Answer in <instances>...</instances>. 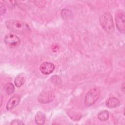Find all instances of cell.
<instances>
[{"mask_svg": "<svg viewBox=\"0 0 125 125\" xmlns=\"http://www.w3.org/2000/svg\"><path fill=\"white\" fill-rule=\"evenodd\" d=\"M6 27L11 31L19 34L29 33L31 30L25 22L16 20H9L5 22Z\"/></svg>", "mask_w": 125, "mask_h": 125, "instance_id": "1", "label": "cell"}, {"mask_svg": "<svg viewBox=\"0 0 125 125\" xmlns=\"http://www.w3.org/2000/svg\"><path fill=\"white\" fill-rule=\"evenodd\" d=\"M100 24L103 29L108 33H112L114 30V23L111 15L108 12L101 15L99 19Z\"/></svg>", "mask_w": 125, "mask_h": 125, "instance_id": "2", "label": "cell"}, {"mask_svg": "<svg viewBox=\"0 0 125 125\" xmlns=\"http://www.w3.org/2000/svg\"><path fill=\"white\" fill-rule=\"evenodd\" d=\"M100 93V89L97 87L89 90L85 96L84 100L85 105L87 106L93 105L99 99Z\"/></svg>", "mask_w": 125, "mask_h": 125, "instance_id": "3", "label": "cell"}, {"mask_svg": "<svg viewBox=\"0 0 125 125\" xmlns=\"http://www.w3.org/2000/svg\"><path fill=\"white\" fill-rule=\"evenodd\" d=\"M125 13L123 11L118 10L116 12L115 16V21L116 26L119 32L122 34H125Z\"/></svg>", "mask_w": 125, "mask_h": 125, "instance_id": "4", "label": "cell"}, {"mask_svg": "<svg viewBox=\"0 0 125 125\" xmlns=\"http://www.w3.org/2000/svg\"><path fill=\"white\" fill-rule=\"evenodd\" d=\"M4 42L7 46L10 48H15L18 46L20 43L19 38L13 34H8L4 38Z\"/></svg>", "mask_w": 125, "mask_h": 125, "instance_id": "5", "label": "cell"}, {"mask_svg": "<svg viewBox=\"0 0 125 125\" xmlns=\"http://www.w3.org/2000/svg\"><path fill=\"white\" fill-rule=\"evenodd\" d=\"M55 98V94L50 91H45L42 92L38 96V101L42 104L51 102Z\"/></svg>", "mask_w": 125, "mask_h": 125, "instance_id": "6", "label": "cell"}, {"mask_svg": "<svg viewBox=\"0 0 125 125\" xmlns=\"http://www.w3.org/2000/svg\"><path fill=\"white\" fill-rule=\"evenodd\" d=\"M55 69V65L49 62H44L42 63L40 66L41 72L45 75L51 73Z\"/></svg>", "mask_w": 125, "mask_h": 125, "instance_id": "7", "label": "cell"}, {"mask_svg": "<svg viewBox=\"0 0 125 125\" xmlns=\"http://www.w3.org/2000/svg\"><path fill=\"white\" fill-rule=\"evenodd\" d=\"M20 101V98L18 95L13 96L8 101L6 108L7 110H11L14 108L19 104Z\"/></svg>", "mask_w": 125, "mask_h": 125, "instance_id": "8", "label": "cell"}, {"mask_svg": "<svg viewBox=\"0 0 125 125\" xmlns=\"http://www.w3.org/2000/svg\"><path fill=\"white\" fill-rule=\"evenodd\" d=\"M105 104L108 108H113L118 107L120 105V102L115 97H111L106 100Z\"/></svg>", "mask_w": 125, "mask_h": 125, "instance_id": "9", "label": "cell"}, {"mask_svg": "<svg viewBox=\"0 0 125 125\" xmlns=\"http://www.w3.org/2000/svg\"><path fill=\"white\" fill-rule=\"evenodd\" d=\"M46 120V116L42 111H38L35 115V121L37 125H43Z\"/></svg>", "mask_w": 125, "mask_h": 125, "instance_id": "10", "label": "cell"}, {"mask_svg": "<svg viewBox=\"0 0 125 125\" xmlns=\"http://www.w3.org/2000/svg\"><path fill=\"white\" fill-rule=\"evenodd\" d=\"M25 81V77L23 73L19 74L15 78L14 83L15 85L19 87L22 86Z\"/></svg>", "mask_w": 125, "mask_h": 125, "instance_id": "11", "label": "cell"}, {"mask_svg": "<svg viewBox=\"0 0 125 125\" xmlns=\"http://www.w3.org/2000/svg\"><path fill=\"white\" fill-rule=\"evenodd\" d=\"M98 119L102 121H105L109 118V113L107 110H102L98 114Z\"/></svg>", "mask_w": 125, "mask_h": 125, "instance_id": "12", "label": "cell"}, {"mask_svg": "<svg viewBox=\"0 0 125 125\" xmlns=\"http://www.w3.org/2000/svg\"><path fill=\"white\" fill-rule=\"evenodd\" d=\"M5 91L6 92V93L8 94V95H11L12 94L15 90V88L14 86L13 85V84L10 83H7L5 86Z\"/></svg>", "mask_w": 125, "mask_h": 125, "instance_id": "13", "label": "cell"}, {"mask_svg": "<svg viewBox=\"0 0 125 125\" xmlns=\"http://www.w3.org/2000/svg\"><path fill=\"white\" fill-rule=\"evenodd\" d=\"M71 11L66 9H63L61 12L62 16L64 19H68V18H70V16L71 15Z\"/></svg>", "mask_w": 125, "mask_h": 125, "instance_id": "14", "label": "cell"}, {"mask_svg": "<svg viewBox=\"0 0 125 125\" xmlns=\"http://www.w3.org/2000/svg\"><path fill=\"white\" fill-rule=\"evenodd\" d=\"M51 81L52 83L54 84H60L61 83V80L60 77L57 76H53L51 79Z\"/></svg>", "mask_w": 125, "mask_h": 125, "instance_id": "15", "label": "cell"}, {"mask_svg": "<svg viewBox=\"0 0 125 125\" xmlns=\"http://www.w3.org/2000/svg\"><path fill=\"white\" fill-rule=\"evenodd\" d=\"M11 125H24V123L21 120H20L19 119H15L13 120L11 123Z\"/></svg>", "mask_w": 125, "mask_h": 125, "instance_id": "16", "label": "cell"}, {"mask_svg": "<svg viewBox=\"0 0 125 125\" xmlns=\"http://www.w3.org/2000/svg\"><path fill=\"white\" fill-rule=\"evenodd\" d=\"M0 15H2L3 14H5V12H6V8L5 7L4 5V4H3L2 3V2H0Z\"/></svg>", "mask_w": 125, "mask_h": 125, "instance_id": "17", "label": "cell"}]
</instances>
